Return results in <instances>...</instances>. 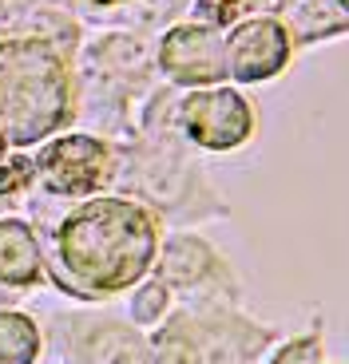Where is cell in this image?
Segmentation results:
<instances>
[{"label": "cell", "instance_id": "9", "mask_svg": "<svg viewBox=\"0 0 349 364\" xmlns=\"http://www.w3.org/2000/svg\"><path fill=\"white\" fill-rule=\"evenodd\" d=\"M88 360L92 364H143V345L127 328H103L88 345Z\"/></svg>", "mask_w": 349, "mask_h": 364}, {"label": "cell", "instance_id": "8", "mask_svg": "<svg viewBox=\"0 0 349 364\" xmlns=\"http://www.w3.org/2000/svg\"><path fill=\"white\" fill-rule=\"evenodd\" d=\"M36 325L20 313H0V364H32L36 360Z\"/></svg>", "mask_w": 349, "mask_h": 364}, {"label": "cell", "instance_id": "12", "mask_svg": "<svg viewBox=\"0 0 349 364\" xmlns=\"http://www.w3.org/2000/svg\"><path fill=\"white\" fill-rule=\"evenodd\" d=\"M28 178H32V163H28V159H12V163H4L0 166V194L20 191Z\"/></svg>", "mask_w": 349, "mask_h": 364}, {"label": "cell", "instance_id": "10", "mask_svg": "<svg viewBox=\"0 0 349 364\" xmlns=\"http://www.w3.org/2000/svg\"><path fill=\"white\" fill-rule=\"evenodd\" d=\"M207 269V250L199 246V242H191V237H183V242H174L171 250H167V262H163V273L167 282H194L199 273Z\"/></svg>", "mask_w": 349, "mask_h": 364}, {"label": "cell", "instance_id": "1", "mask_svg": "<svg viewBox=\"0 0 349 364\" xmlns=\"http://www.w3.org/2000/svg\"><path fill=\"white\" fill-rule=\"evenodd\" d=\"M155 254V222L127 198H95L60 230V257L83 289L115 293L135 285Z\"/></svg>", "mask_w": 349, "mask_h": 364}, {"label": "cell", "instance_id": "13", "mask_svg": "<svg viewBox=\"0 0 349 364\" xmlns=\"http://www.w3.org/2000/svg\"><path fill=\"white\" fill-rule=\"evenodd\" d=\"M159 364H199V353H194L187 341L171 337V341H163V348H159Z\"/></svg>", "mask_w": 349, "mask_h": 364}, {"label": "cell", "instance_id": "18", "mask_svg": "<svg viewBox=\"0 0 349 364\" xmlns=\"http://www.w3.org/2000/svg\"><path fill=\"white\" fill-rule=\"evenodd\" d=\"M0 151H4V139H0Z\"/></svg>", "mask_w": 349, "mask_h": 364}, {"label": "cell", "instance_id": "4", "mask_svg": "<svg viewBox=\"0 0 349 364\" xmlns=\"http://www.w3.org/2000/svg\"><path fill=\"white\" fill-rule=\"evenodd\" d=\"M111 171V155L100 139L68 135L56 139L40 159V174L52 194H88L95 191Z\"/></svg>", "mask_w": 349, "mask_h": 364}, {"label": "cell", "instance_id": "11", "mask_svg": "<svg viewBox=\"0 0 349 364\" xmlns=\"http://www.w3.org/2000/svg\"><path fill=\"white\" fill-rule=\"evenodd\" d=\"M274 4L278 0H199V12L211 20V28H219L242 20L250 9H274Z\"/></svg>", "mask_w": 349, "mask_h": 364}, {"label": "cell", "instance_id": "16", "mask_svg": "<svg viewBox=\"0 0 349 364\" xmlns=\"http://www.w3.org/2000/svg\"><path fill=\"white\" fill-rule=\"evenodd\" d=\"M92 4H115V0H92Z\"/></svg>", "mask_w": 349, "mask_h": 364}, {"label": "cell", "instance_id": "15", "mask_svg": "<svg viewBox=\"0 0 349 364\" xmlns=\"http://www.w3.org/2000/svg\"><path fill=\"white\" fill-rule=\"evenodd\" d=\"M313 360H318V345H313V341H306V345L286 348L282 360H278V364H313Z\"/></svg>", "mask_w": 349, "mask_h": 364}, {"label": "cell", "instance_id": "14", "mask_svg": "<svg viewBox=\"0 0 349 364\" xmlns=\"http://www.w3.org/2000/svg\"><path fill=\"white\" fill-rule=\"evenodd\" d=\"M163 297H167V293L159 289V285L143 289V293H139V301H135V317H139V321H151L159 309H163Z\"/></svg>", "mask_w": 349, "mask_h": 364}, {"label": "cell", "instance_id": "5", "mask_svg": "<svg viewBox=\"0 0 349 364\" xmlns=\"http://www.w3.org/2000/svg\"><path fill=\"white\" fill-rule=\"evenodd\" d=\"M290 60V32L278 20H242L226 40V72L242 83L278 75Z\"/></svg>", "mask_w": 349, "mask_h": 364}, {"label": "cell", "instance_id": "3", "mask_svg": "<svg viewBox=\"0 0 349 364\" xmlns=\"http://www.w3.org/2000/svg\"><path fill=\"white\" fill-rule=\"evenodd\" d=\"M179 123H183V131L194 143L211 146V151H230V146L246 143L250 127H254L250 103L239 91H226V87L187 95L183 107H179Z\"/></svg>", "mask_w": 349, "mask_h": 364}, {"label": "cell", "instance_id": "17", "mask_svg": "<svg viewBox=\"0 0 349 364\" xmlns=\"http://www.w3.org/2000/svg\"><path fill=\"white\" fill-rule=\"evenodd\" d=\"M338 4H341V9H349V0H338Z\"/></svg>", "mask_w": 349, "mask_h": 364}, {"label": "cell", "instance_id": "6", "mask_svg": "<svg viewBox=\"0 0 349 364\" xmlns=\"http://www.w3.org/2000/svg\"><path fill=\"white\" fill-rule=\"evenodd\" d=\"M159 64L179 83H214L222 75H230L226 44L214 36L211 28H199V24L171 28L163 36V48H159Z\"/></svg>", "mask_w": 349, "mask_h": 364}, {"label": "cell", "instance_id": "7", "mask_svg": "<svg viewBox=\"0 0 349 364\" xmlns=\"http://www.w3.org/2000/svg\"><path fill=\"white\" fill-rule=\"evenodd\" d=\"M40 277V250L36 237L20 222H0V282L28 285Z\"/></svg>", "mask_w": 349, "mask_h": 364}, {"label": "cell", "instance_id": "2", "mask_svg": "<svg viewBox=\"0 0 349 364\" xmlns=\"http://www.w3.org/2000/svg\"><path fill=\"white\" fill-rule=\"evenodd\" d=\"M68 115V72L44 40L0 44V139L36 143Z\"/></svg>", "mask_w": 349, "mask_h": 364}]
</instances>
